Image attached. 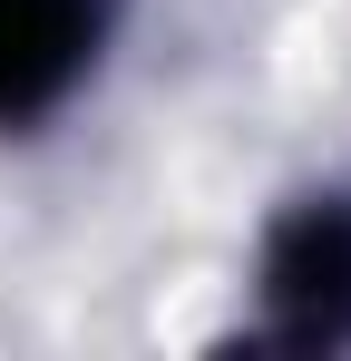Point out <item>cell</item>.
<instances>
[{
  "instance_id": "cell-1",
  "label": "cell",
  "mask_w": 351,
  "mask_h": 361,
  "mask_svg": "<svg viewBox=\"0 0 351 361\" xmlns=\"http://www.w3.org/2000/svg\"><path fill=\"white\" fill-rule=\"evenodd\" d=\"M98 39V0H0V118H39Z\"/></svg>"
},
{
  "instance_id": "cell-2",
  "label": "cell",
  "mask_w": 351,
  "mask_h": 361,
  "mask_svg": "<svg viewBox=\"0 0 351 361\" xmlns=\"http://www.w3.org/2000/svg\"><path fill=\"white\" fill-rule=\"evenodd\" d=\"M273 302L292 312V332H342L351 322V205L302 215L273 254Z\"/></svg>"
}]
</instances>
